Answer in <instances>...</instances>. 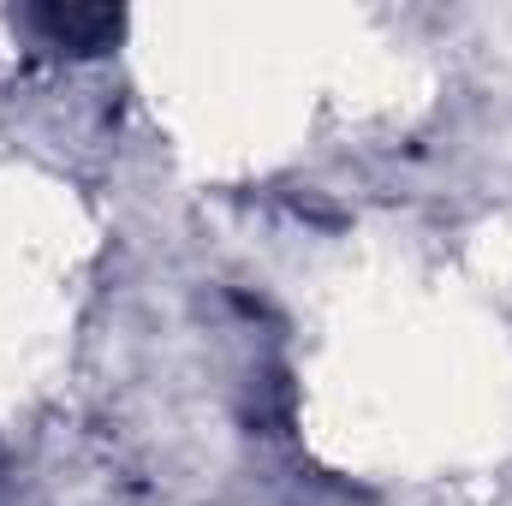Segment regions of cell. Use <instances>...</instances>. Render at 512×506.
Returning <instances> with one entry per match:
<instances>
[{
	"label": "cell",
	"mask_w": 512,
	"mask_h": 506,
	"mask_svg": "<svg viewBox=\"0 0 512 506\" xmlns=\"http://www.w3.org/2000/svg\"><path fill=\"white\" fill-rule=\"evenodd\" d=\"M12 24L30 30L36 48H60V54H102L126 30L114 6H36V12H18Z\"/></svg>",
	"instance_id": "1"
}]
</instances>
